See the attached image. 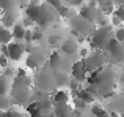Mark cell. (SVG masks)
Returning <instances> with one entry per match:
<instances>
[{
  "instance_id": "obj_31",
  "label": "cell",
  "mask_w": 124,
  "mask_h": 117,
  "mask_svg": "<svg viewBox=\"0 0 124 117\" xmlns=\"http://www.w3.org/2000/svg\"><path fill=\"white\" fill-rule=\"evenodd\" d=\"M113 35H115L113 38H115L116 41H119V43H124V27H119Z\"/></svg>"
},
{
  "instance_id": "obj_6",
  "label": "cell",
  "mask_w": 124,
  "mask_h": 117,
  "mask_svg": "<svg viewBox=\"0 0 124 117\" xmlns=\"http://www.w3.org/2000/svg\"><path fill=\"white\" fill-rule=\"evenodd\" d=\"M55 21V8H52L47 3L39 5V11H38V18H36V24L39 25V29H46Z\"/></svg>"
},
{
  "instance_id": "obj_43",
  "label": "cell",
  "mask_w": 124,
  "mask_h": 117,
  "mask_svg": "<svg viewBox=\"0 0 124 117\" xmlns=\"http://www.w3.org/2000/svg\"><path fill=\"white\" fill-rule=\"evenodd\" d=\"M42 117H55V116H54V112H49V114H46V116H42Z\"/></svg>"
},
{
  "instance_id": "obj_18",
  "label": "cell",
  "mask_w": 124,
  "mask_h": 117,
  "mask_svg": "<svg viewBox=\"0 0 124 117\" xmlns=\"http://www.w3.org/2000/svg\"><path fill=\"white\" fill-rule=\"evenodd\" d=\"M25 25L22 24V22H16L14 25H13V30H11V35L13 38H16L17 41H22L24 40V35H25Z\"/></svg>"
},
{
  "instance_id": "obj_28",
  "label": "cell",
  "mask_w": 124,
  "mask_h": 117,
  "mask_svg": "<svg viewBox=\"0 0 124 117\" xmlns=\"http://www.w3.org/2000/svg\"><path fill=\"white\" fill-rule=\"evenodd\" d=\"M57 11H58V14H60V16H63V18H71V8H68L66 5L58 6V8H57Z\"/></svg>"
},
{
  "instance_id": "obj_19",
  "label": "cell",
  "mask_w": 124,
  "mask_h": 117,
  "mask_svg": "<svg viewBox=\"0 0 124 117\" xmlns=\"http://www.w3.org/2000/svg\"><path fill=\"white\" fill-rule=\"evenodd\" d=\"M54 79H55L57 87H63V86L68 84L69 78H68V73H63V71H54Z\"/></svg>"
},
{
  "instance_id": "obj_48",
  "label": "cell",
  "mask_w": 124,
  "mask_h": 117,
  "mask_svg": "<svg viewBox=\"0 0 124 117\" xmlns=\"http://www.w3.org/2000/svg\"><path fill=\"white\" fill-rule=\"evenodd\" d=\"M123 65H124V63H123Z\"/></svg>"
},
{
  "instance_id": "obj_44",
  "label": "cell",
  "mask_w": 124,
  "mask_h": 117,
  "mask_svg": "<svg viewBox=\"0 0 124 117\" xmlns=\"http://www.w3.org/2000/svg\"><path fill=\"white\" fill-rule=\"evenodd\" d=\"M97 2H99V3H102V2H112V0H97ZM113 3V2H112Z\"/></svg>"
},
{
  "instance_id": "obj_9",
  "label": "cell",
  "mask_w": 124,
  "mask_h": 117,
  "mask_svg": "<svg viewBox=\"0 0 124 117\" xmlns=\"http://www.w3.org/2000/svg\"><path fill=\"white\" fill-rule=\"evenodd\" d=\"M105 51L112 56L113 62L124 63V43H119L115 38H110V41L105 44Z\"/></svg>"
},
{
  "instance_id": "obj_29",
  "label": "cell",
  "mask_w": 124,
  "mask_h": 117,
  "mask_svg": "<svg viewBox=\"0 0 124 117\" xmlns=\"http://www.w3.org/2000/svg\"><path fill=\"white\" fill-rule=\"evenodd\" d=\"M44 38V33L41 32V29H36V30H31V41H39Z\"/></svg>"
},
{
  "instance_id": "obj_12",
  "label": "cell",
  "mask_w": 124,
  "mask_h": 117,
  "mask_svg": "<svg viewBox=\"0 0 124 117\" xmlns=\"http://www.w3.org/2000/svg\"><path fill=\"white\" fill-rule=\"evenodd\" d=\"M52 112H54L55 117H72L74 109L69 103H54Z\"/></svg>"
},
{
  "instance_id": "obj_7",
  "label": "cell",
  "mask_w": 124,
  "mask_h": 117,
  "mask_svg": "<svg viewBox=\"0 0 124 117\" xmlns=\"http://www.w3.org/2000/svg\"><path fill=\"white\" fill-rule=\"evenodd\" d=\"M44 65H46V49L33 48L27 56V67L31 70H39Z\"/></svg>"
},
{
  "instance_id": "obj_23",
  "label": "cell",
  "mask_w": 124,
  "mask_h": 117,
  "mask_svg": "<svg viewBox=\"0 0 124 117\" xmlns=\"http://www.w3.org/2000/svg\"><path fill=\"white\" fill-rule=\"evenodd\" d=\"M9 89H11L9 78L0 76V95H8V93H9Z\"/></svg>"
},
{
  "instance_id": "obj_25",
  "label": "cell",
  "mask_w": 124,
  "mask_h": 117,
  "mask_svg": "<svg viewBox=\"0 0 124 117\" xmlns=\"http://www.w3.org/2000/svg\"><path fill=\"white\" fill-rule=\"evenodd\" d=\"M90 112L93 114L94 117H110L108 114H107V111L104 108H101V106H97V105H94L93 108L90 109Z\"/></svg>"
},
{
  "instance_id": "obj_33",
  "label": "cell",
  "mask_w": 124,
  "mask_h": 117,
  "mask_svg": "<svg viewBox=\"0 0 124 117\" xmlns=\"http://www.w3.org/2000/svg\"><path fill=\"white\" fill-rule=\"evenodd\" d=\"M68 86H69V89L72 90V92H74V90H79V89H80V82H79L77 79H74V78L68 81Z\"/></svg>"
},
{
  "instance_id": "obj_11",
  "label": "cell",
  "mask_w": 124,
  "mask_h": 117,
  "mask_svg": "<svg viewBox=\"0 0 124 117\" xmlns=\"http://www.w3.org/2000/svg\"><path fill=\"white\" fill-rule=\"evenodd\" d=\"M99 8H97L94 3H88V5H83L82 8H80V18L85 19V21L91 22V24H94L97 19V14H99Z\"/></svg>"
},
{
  "instance_id": "obj_24",
  "label": "cell",
  "mask_w": 124,
  "mask_h": 117,
  "mask_svg": "<svg viewBox=\"0 0 124 117\" xmlns=\"http://www.w3.org/2000/svg\"><path fill=\"white\" fill-rule=\"evenodd\" d=\"M13 105V100L8 95H0V111H6Z\"/></svg>"
},
{
  "instance_id": "obj_30",
  "label": "cell",
  "mask_w": 124,
  "mask_h": 117,
  "mask_svg": "<svg viewBox=\"0 0 124 117\" xmlns=\"http://www.w3.org/2000/svg\"><path fill=\"white\" fill-rule=\"evenodd\" d=\"M113 13H115V18H118L119 21L124 22V5H118Z\"/></svg>"
},
{
  "instance_id": "obj_41",
  "label": "cell",
  "mask_w": 124,
  "mask_h": 117,
  "mask_svg": "<svg viewBox=\"0 0 124 117\" xmlns=\"http://www.w3.org/2000/svg\"><path fill=\"white\" fill-rule=\"evenodd\" d=\"M113 3H116V5H124V0H112Z\"/></svg>"
},
{
  "instance_id": "obj_40",
  "label": "cell",
  "mask_w": 124,
  "mask_h": 117,
  "mask_svg": "<svg viewBox=\"0 0 124 117\" xmlns=\"http://www.w3.org/2000/svg\"><path fill=\"white\" fill-rule=\"evenodd\" d=\"M25 74H27V71H25V70H22V68H17V70H16V76H17V78L25 76Z\"/></svg>"
},
{
  "instance_id": "obj_37",
  "label": "cell",
  "mask_w": 124,
  "mask_h": 117,
  "mask_svg": "<svg viewBox=\"0 0 124 117\" xmlns=\"http://www.w3.org/2000/svg\"><path fill=\"white\" fill-rule=\"evenodd\" d=\"M72 117H94V116L91 114V112H88V114H85V112H76V111H74Z\"/></svg>"
},
{
  "instance_id": "obj_36",
  "label": "cell",
  "mask_w": 124,
  "mask_h": 117,
  "mask_svg": "<svg viewBox=\"0 0 124 117\" xmlns=\"http://www.w3.org/2000/svg\"><path fill=\"white\" fill-rule=\"evenodd\" d=\"M13 71H14V70H13V68H9V67H5V71H3V74H2V76L11 78V76H13Z\"/></svg>"
},
{
  "instance_id": "obj_8",
  "label": "cell",
  "mask_w": 124,
  "mask_h": 117,
  "mask_svg": "<svg viewBox=\"0 0 124 117\" xmlns=\"http://www.w3.org/2000/svg\"><path fill=\"white\" fill-rule=\"evenodd\" d=\"M71 27H72V30H76L82 38L88 37V35H91L94 32L93 24L82 19L80 16H71Z\"/></svg>"
},
{
  "instance_id": "obj_20",
  "label": "cell",
  "mask_w": 124,
  "mask_h": 117,
  "mask_svg": "<svg viewBox=\"0 0 124 117\" xmlns=\"http://www.w3.org/2000/svg\"><path fill=\"white\" fill-rule=\"evenodd\" d=\"M50 100H52V103H68L69 95H68V92H64V90H55Z\"/></svg>"
},
{
  "instance_id": "obj_14",
  "label": "cell",
  "mask_w": 124,
  "mask_h": 117,
  "mask_svg": "<svg viewBox=\"0 0 124 117\" xmlns=\"http://www.w3.org/2000/svg\"><path fill=\"white\" fill-rule=\"evenodd\" d=\"M71 73H72V78L74 79H77L79 82H82L85 81V78H86V70H85L82 60H76L72 65H71Z\"/></svg>"
},
{
  "instance_id": "obj_4",
  "label": "cell",
  "mask_w": 124,
  "mask_h": 117,
  "mask_svg": "<svg viewBox=\"0 0 124 117\" xmlns=\"http://www.w3.org/2000/svg\"><path fill=\"white\" fill-rule=\"evenodd\" d=\"M76 62V58H72V56H66L63 52H54L49 58V65L52 71H63V73H68L71 70V65Z\"/></svg>"
},
{
  "instance_id": "obj_5",
  "label": "cell",
  "mask_w": 124,
  "mask_h": 117,
  "mask_svg": "<svg viewBox=\"0 0 124 117\" xmlns=\"http://www.w3.org/2000/svg\"><path fill=\"white\" fill-rule=\"evenodd\" d=\"M113 38V29L112 25H102L97 30L91 33V46L99 48V49H105V44Z\"/></svg>"
},
{
  "instance_id": "obj_32",
  "label": "cell",
  "mask_w": 124,
  "mask_h": 117,
  "mask_svg": "<svg viewBox=\"0 0 124 117\" xmlns=\"http://www.w3.org/2000/svg\"><path fill=\"white\" fill-rule=\"evenodd\" d=\"M74 105H76L77 109H86L88 108V103H85L83 100L79 98V97H74Z\"/></svg>"
},
{
  "instance_id": "obj_22",
  "label": "cell",
  "mask_w": 124,
  "mask_h": 117,
  "mask_svg": "<svg viewBox=\"0 0 124 117\" xmlns=\"http://www.w3.org/2000/svg\"><path fill=\"white\" fill-rule=\"evenodd\" d=\"M11 40H13V35L9 32V29H5L0 25V44H8L11 43Z\"/></svg>"
},
{
  "instance_id": "obj_21",
  "label": "cell",
  "mask_w": 124,
  "mask_h": 117,
  "mask_svg": "<svg viewBox=\"0 0 124 117\" xmlns=\"http://www.w3.org/2000/svg\"><path fill=\"white\" fill-rule=\"evenodd\" d=\"M38 11H39V5H35V2H31L30 5L27 6V19H30V21H36L38 18Z\"/></svg>"
},
{
  "instance_id": "obj_38",
  "label": "cell",
  "mask_w": 124,
  "mask_h": 117,
  "mask_svg": "<svg viewBox=\"0 0 124 117\" xmlns=\"http://www.w3.org/2000/svg\"><path fill=\"white\" fill-rule=\"evenodd\" d=\"M68 3L72 6H82L83 5V0H68Z\"/></svg>"
},
{
  "instance_id": "obj_13",
  "label": "cell",
  "mask_w": 124,
  "mask_h": 117,
  "mask_svg": "<svg viewBox=\"0 0 124 117\" xmlns=\"http://www.w3.org/2000/svg\"><path fill=\"white\" fill-rule=\"evenodd\" d=\"M24 52H25L24 51V44L17 43V41L6 44V56L11 58V60H19Z\"/></svg>"
},
{
  "instance_id": "obj_47",
  "label": "cell",
  "mask_w": 124,
  "mask_h": 117,
  "mask_svg": "<svg viewBox=\"0 0 124 117\" xmlns=\"http://www.w3.org/2000/svg\"><path fill=\"white\" fill-rule=\"evenodd\" d=\"M121 117H124V114H123V116H121Z\"/></svg>"
},
{
  "instance_id": "obj_1",
  "label": "cell",
  "mask_w": 124,
  "mask_h": 117,
  "mask_svg": "<svg viewBox=\"0 0 124 117\" xmlns=\"http://www.w3.org/2000/svg\"><path fill=\"white\" fill-rule=\"evenodd\" d=\"M31 79L30 76H21L17 78L16 76L13 79V84H11V95L9 98L13 100L14 105H19V106H27L28 103H31Z\"/></svg>"
},
{
  "instance_id": "obj_46",
  "label": "cell",
  "mask_w": 124,
  "mask_h": 117,
  "mask_svg": "<svg viewBox=\"0 0 124 117\" xmlns=\"http://www.w3.org/2000/svg\"><path fill=\"white\" fill-rule=\"evenodd\" d=\"M0 5H2V0H0Z\"/></svg>"
},
{
  "instance_id": "obj_17",
  "label": "cell",
  "mask_w": 124,
  "mask_h": 117,
  "mask_svg": "<svg viewBox=\"0 0 124 117\" xmlns=\"http://www.w3.org/2000/svg\"><path fill=\"white\" fill-rule=\"evenodd\" d=\"M36 103V108H38V111H39V114L41 116H46V114H49V112H52V100H50V97H46V98H42V100H38V101H35Z\"/></svg>"
},
{
  "instance_id": "obj_35",
  "label": "cell",
  "mask_w": 124,
  "mask_h": 117,
  "mask_svg": "<svg viewBox=\"0 0 124 117\" xmlns=\"http://www.w3.org/2000/svg\"><path fill=\"white\" fill-rule=\"evenodd\" d=\"M46 3H47V5H50L52 8H55V10H57L58 6L63 5V3H61V0H46Z\"/></svg>"
},
{
  "instance_id": "obj_16",
  "label": "cell",
  "mask_w": 124,
  "mask_h": 117,
  "mask_svg": "<svg viewBox=\"0 0 124 117\" xmlns=\"http://www.w3.org/2000/svg\"><path fill=\"white\" fill-rule=\"evenodd\" d=\"M17 21V13L16 11H5V14L0 16V22H2V27L9 29L16 24Z\"/></svg>"
},
{
  "instance_id": "obj_15",
  "label": "cell",
  "mask_w": 124,
  "mask_h": 117,
  "mask_svg": "<svg viewBox=\"0 0 124 117\" xmlns=\"http://www.w3.org/2000/svg\"><path fill=\"white\" fill-rule=\"evenodd\" d=\"M79 51V43H77L76 38H68V40L63 41L61 44V52L66 54V56H76V52Z\"/></svg>"
},
{
  "instance_id": "obj_3",
  "label": "cell",
  "mask_w": 124,
  "mask_h": 117,
  "mask_svg": "<svg viewBox=\"0 0 124 117\" xmlns=\"http://www.w3.org/2000/svg\"><path fill=\"white\" fill-rule=\"evenodd\" d=\"M36 89L42 90L46 93H50L57 90V84L54 79V71L49 67H41L36 74Z\"/></svg>"
},
{
  "instance_id": "obj_34",
  "label": "cell",
  "mask_w": 124,
  "mask_h": 117,
  "mask_svg": "<svg viewBox=\"0 0 124 117\" xmlns=\"http://www.w3.org/2000/svg\"><path fill=\"white\" fill-rule=\"evenodd\" d=\"M60 33H52V35H49V43L50 44H57L58 41H60Z\"/></svg>"
},
{
  "instance_id": "obj_39",
  "label": "cell",
  "mask_w": 124,
  "mask_h": 117,
  "mask_svg": "<svg viewBox=\"0 0 124 117\" xmlns=\"http://www.w3.org/2000/svg\"><path fill=\"white\" fill-rule=\"evenodd\" d=\"M24 40H25V41H28V43H30V41H31V30H25Z\"/></svg>"
},
{
  "instance_id": "obj_2",
  "label": "cell",
  "mask_w": 124,
  "mask_h": 117,
  "mask_svg": "<svg viewBox=\"0 0 124 117\" xmlns=\"http://www.w3.org/2000/svg\"><path fill=\"white\" fill-rule=\"evenodd\" d=\"M91 87L96 90L97 95H102V98L113 97V87H115V73H113V68L107 67L105 70H101L99 68L97 79Z\"/></svg>"
},
{
  "instance_id": "obj_42",
  "label": "cell",
  "mask_w": 124,
  "mask_h": 117,
  "mask_svg": "<svg viewBox=\"0 0 124 117\" xmlns=\"http://www.w3.org/2000/svg\"><path fill=\"white\" fill-rule=\"evenodd\" d=\"M119 22H121V21H119L118 18H115V16H113V24H115V25H119Z\"/></svg>"
},
{
  "instance_id": "obj_26",
  "label": "cell",
  "mask_w": 124,
  "mask_h": 117,
  "mask_svg": "<svg viewBox=\"0 0 124 117\" xmlns=\"http://www.w3.org/2000/svg\"><path fill=\"white\" fill-rule=\"evenodd\" d=\"M99 11L101 13H104V14H108V13H112L113 11V3L112 2H102V3H99Z\"/></svg>"
},
{
  "instance_id": "obj_10",
  "label": "cell",
  "mask_w": 124,
  "mask_h": 117,
  "mask_svg": "<svg viewBox=\"0 0 124 117\" xmlns=\"http://www.w3.org/2000/svg\"><path fill=\"white\" fill-rule=\"evenodd\" d=\"M83 67L86 71H94V70H99V68H102L104 65V57L102 54L96 52V54H91V56H88L86 58H83L82 60Z\"/></svg>"
},
{
  "instance_id": "obj_45",
  "label": "cell",
  "mask_w": 124,
  "mask_h": 117,
  "mask_svg": "<svg viewBox=\"0 0 124 117\" xmlns=\"http://www.w3.org/2000/svg\"><path fill=\"white\" fill-rule=\"evenodd\" d=\"M0 68H2V62H0Z\"/></svg>"
},
{
  "instance_id": "obj_27",
  "label": "cell",
  "mask_w": 124,
  "mask_h": 117,
  "mask_svg": "<svg viewBox=\"0 0 124 117\" xmlns=\"http://www.w3.org/2000/svg\"><path fill=\"white\" fill-rule=\"evenodd\" d=\"M3 117H27V116L22 114L17 109H6V111H3Z\"/></svg>"
}]
</instances>
